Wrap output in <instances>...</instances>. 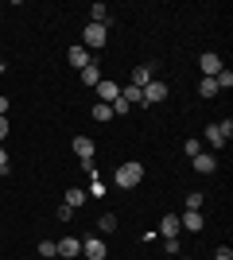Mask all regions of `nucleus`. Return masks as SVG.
<instances>
[{
  "instance_id": "1",
  "label": "nucleus",
  "mask_w": 233,
  "mask_h": 260,
  "mask_svg": "<svg viewBox=\"0 0 233 260\" xmlns=\"http://www.w3.org/2000/svg\"><path fill=\"white\" fill-rule=\"evenodd\" d=\"M140 179H144V163H121L117 167V175H113V183L121 186V190H132V186H140Z\"/></svg>"
},
{
  "instance_id": "2",
  "label": "nucleus",
  "mask_w": 233,
  "mask_h": 260,
  "mask_svg": "<svg viewBox=\"0 0 233 260\" xmlns=\"http://www.w3.org/2000/svg\"><path fill=\"white\" fill-rule=\"evenodd\" d=\"M105 23H86V31H82V47H86V51H101V47H105Z\"/></svg>"
},
{
  "instance_id": "3",
  "label": "nucleus",
  "mask_w": 233,
  "mask_h": 260,
  "mask_svg": "<svg viewBox=\"0 0 233 260\" xmlns=\"http://www.w3.org/2000/svg\"><path fill=\"white\" fill-rule=\"evenodd\" d=\"M82 256L86 260H105V241L101 237H86L82 241Z\"/></svg>"
},
{
  "instance_id": "4",
  "label": "nucleus",
  "mask_w": 233,
  "mask_h": 260,
  "mask_svg": "<svg viewBox=\"0 0 233 260\" xmlns=\"http://www.w3.org/2000/svg\"><path fill=\"white\" fill-rule=\"evenodd\" d=\"M55 252H58V256H66V260H74L78 252H82V241H78V237H62V241H55Z\"/></svg>"
},
{
  "instance_id": "5",
  "label": "nucleus",
  "mask_w": 233,
  "mask_h": 260,
  "mask_svg": "<svg viewBox=\"0 0 233 260\" xmlns=\"http://www.w3.org/2000/svg\"><path fill=\"white\" fill-rule=\"evenodd\" d=\"M66 58H70V66H74V70H86V66L93 62V58H89V51H86L82 43H74V47H70V54H66Z\"/></svg>"
},
{
  "instance_id": "6",
  "label": "nucleus",
  "mask_w": 233,
  "mask_h": 260,
  "mask_svg": "<svg viewBox=\"0 0 233 260\" xmlns=\"http://www.w3.org/2000/svg\"><path fill=\"white\" fill-rule=\"evenodd\" d=\"M140 93H144V105H155V101H163V98H167V86H163V82H148Z\"/></svg>"
},
{
  "instance_id": "7",
  "label": "nucleus",
  "mask_w": 233,
  "mask_h": 260,
  "mask_svg": "<svg viewBox=\"0 0 233 260\" xmlns=\"http://www.w3.org/2000/svg\"><path fill=\"white\" fill-rule=\"evenodd\" d=\"M97 93H101V101H105V105H113V101L121 98V86H117V82H109V78H101V82H97Z\"/></svg>"
},
{
  "instance_id": "8",
  "label": "nucleus",
  "mask_w": 233,
  "mask_h": 260,
  "mask_svg": "<svg viewBox=\"0 0 233 260\" xmlns=\"http://www.w3.org/2000/svg\"><path fill=\"white\" fill-rule=\"evenodd\" d=\"M198 70H202V74H206V78H214V74H218V70H222V58H218V54H214V51H206V54H202V58H198Z\"/></svg>"
},
{
  "instance_id": "9",
  "label": "nucleus",
  "mask_w": 233,
  "mask_h": 260,
  "mask_svg": "<svg viewBox=\"0 0 233 260\" xmlns=\"http://www.w3.org/2000/svg\"><path fill=\"white\" fill-rule=\"evenodd\" d=\"M74 155L82 163H89L93 159V140H89V136H74Z\"/></svg>"
},
{
  "instance_id": "10",
  "label": "nucleus",
  "mask_w": 233,
  "mask_h": 260,
  "mask_svg": "<svg viewBox=\"0 0 233 260\" xmlns=\"http://www.w3.org/2000/svg\"><path fill=\"white\" fill-rule=\"evenodd\" d=\"M194 171H198V175H214V171H218V159H214L210 152H198V155H194Z\"/></svg>"
},
{
  "instance_id": "11",
  "label": "nucleus",
  "mask_w": 233,
  "mask_h": 260,
  "mask_svg": "<svg viewBox=\"0 0 233 260\" xmlns=\"http://www.w3.org/2000/svg\"><path fill=\"white\" fill-rule=\"evenodd\" d=\"M179 229H190V233H198V229H202V214H198V210H187V214H179Z\"/></svg>"
},
{
  "instance_id": "12",
  "label": "nucleus",
  "mask_w": 233,
  "mask_h": 260,
  "mask_svg": "<svg viewBox=\"0 0 233 260\" xmlns=\"http://www.w3.org/2000/svg\"><path fill=\"white\" fill-rule=\"evenodd\" d=\"M148 82H152V66H136V70H132V82H128V86H136V89H144Z\"/></svg>"
},
{
  "instance_id": "13",
  "label": "nucleus",
  "mask_w": 233,
  "mask_h": 260,
  "mask_svg": "<svg viewBox=\"0 0 233 260\" xmlns=\"http://www.w3.org/2000/svg\"><path fill=\"white\" fill-rule=\"evenodd\" d=\"M202 136H206V144H210V148H225L222 132H218V124H206V132H202Z\"/></svg>"
},
{
  "instance_id": "14",
  "label": "nucleus",
  "mask_w": 233,
  "mask_h": 260,
  "mask_svg": "<svg viewBox=\"0 0 233 260\" xmlns=\"http://www.w3.org/2000/svg\"><path fill=\"white\" fill-rule=\"evenodd\" d=\"M82 82H86V86H97V82H101V66H97V62H89L86 70H82Z\"/></svg>"
},
{
  "instance_id": "15",
  "label": "nucleus",
  "mask_w": 233,
  "mask_h": 260,
  "mask_svg": "<svg viewBox=\"0 0 233 260\" xmlns=\"http://www.w3.org/2000/svg\"><path fill=\"white\" fill-rule=\"evenodd\" d=\"M89 16H93V20H89V23H105V27H109V8H105V4H93V8H89Z\"/></svg>"
},
{
  "instance_id": "16",
  "label": "nucleus",
  "mask_w": 233,
  "mask_h": 260,
  "mask_svg": "<svg viewBox=\"0 0 233 260\" xmlns=\"http://www.w3.org/2000/svg\"><path fill=\"white\" fill-rule=\"evenodd\" d=\"M159 229H163V241H167V237H179V217H175V214H167Z\"/></svg>"
},
{
  "instance_id": "17",
  "label": "nucleus",
  "mask_w": 233,
  "mask_h": 260,
  "mask_svg": "<svg viewBox=\"0 0 233 260\" xmlns=\"http://www.w3.org/2000/svg\"><path fill=\"white\" fill-rule=\"evenodd\" d=\"M82 202H86V190H78V186H70V194H66V206H70V210H78Z\"/></svg>"
},
{
  "instance_id": "18",
  "label": "nucleus",
  "mask_w": 233,
  "mask_h": 260,
  "mask_svg": "<svg viewBox=\"0 0 233 260\" xmlns=\"http://www.w3.org/2000/svg\"><path fill=\"white\" fill-rule=\"evenodd\" d=\"M93 120H101V124H105V120H113V109L105 105V101H97V105H93Z\"/></svg>"
},
{
  "instance_id": "19",
  "label": "nucleus",
  "mask_w": 233,
  "mask_h": 260,
  "mask_svg": "<svg viewBox=\"0 0 233 260\" xmlns=\"http://www.w3.org/2000/svg\"><path fill=\"white\" fill-rule=\"evenodd\" d=\"M198 93H202V98H214V93H218V82H214V78H202V82H198Z\"/></svg>"
},
{
  "instance_id": "20",
  "label": "nucleus",
  "mask_w": 233,
  "mask_h": 260,
  "mask_svg": "<svg viewBox=\"0 0 233 260\" xmlns=\"http://www.w3.org/2000/svg\"><path fill=\"white\" fill-rule=\"evenodd\" d=\"M97 229H101V233H113V229H117V214H101Z\"/></svg>"
},
{
  "instance_id": "21",
  "label": "nucleus",
  "mask_w": 233,
  "mask_h": 260,
  "mask_svg": "<svg viewBox=\"0 0 233 260\" xmlns=\"http://www.w3.org/2000/svg\"><path fill=\"white\" fill-rule=\"evenodd\" d=\"M214 82H218V89H229V86H233V74H229V70L222 66V70L214 74Z\"/></svg>"
},
{
  "instance_id": "22",
  "label": "nucleus",
  "mask_w": 233,
  "mask_h": 260,
  "mask_svg": "<svg viewBox=\"0 0 233 260\" xmlns=\"http://www.w3.org/2000/svg\"><path fill=\"white\" fill-rule=\"evenodd\" d=\"M183 152H187V155H190V159H194V155H198V152H202V140H198V136H190V140H187V144H183Z\"/></svg>"
},
{
  "instance_id": "23",
  "label": "nucleus",
  "mask_w": 233,
  "mask_h": 260,
  "mask_svg": "<svg viewBox=\"0 0 233 260\" xmlns=\"http://www.w3.org/2000/svg\"><path fill=\"white\" fill-rule=\"evenodd\" d=\"M183 202H187V210H202V194H198V190H194V194H187Z\"/></svg>"
},
{
  "instance_id": "24",
  "label": "nucleus",
  "mask_w": 233,
  "mask_h": 260,
  "mask_svg": "<svg viewBox=\"0 0 233 260\" xmlns=\"http://www.w3.org/2000/svg\"><path fill=\"white\" fill-rule=\"evenodd\" d=\"M39 256H58V252H55V241H39Z\"/></svg>"
},
{
  "instance_id": "25",
  "label": "nucleus",
  "mask_w": 233,
  "mask_h": 260,
  "mask_svg": "<svg viewBox=\"0 0 233 260\" xmlns=\"http://www.w3.org/2000/svg\"><path fill=\"white\" fill-rule=\"evenodd\" d=\"M218 132H222V140H229V136H233V120H222V124H218Z\"/></svg>"
},
{
  "instance_id": "26",
  "label": "nucleus",
  "mask_w": 233,
  "mask_h": 260,
  "mask_svg": "<svg viewBox=\"0 0 233 260\" xmlns=\"http://www.w3.org/2000/svg\"><path fill=\"white\" fill-rule=\"evenodd\" d=\"M12 167H8V152H4V144H0V175H8Z\"/></svg>"
},
{
  "instance_id": "27",
  "label": "nucleus",
  "mask_w": 233,
  "mask_h": 260,
  "mask_svg": "<svg viewBox=\"0 0 233 260\" xmlns=\"http://www.w3.org/2000/svg\"><path fill=\"white\" fill-rule=\"evenodd\" d=\"M214 260H233V249H229V245H222V249L214 252Z\"/></svg>"
},
{
  "instance_id": "28",
  "label": "nucleus",
  "mask_w": 233,
  "mask_h": 260,
  "mask_svg": "<svg viewBox=\"0 0 233 260\" xmlns=\"http://www.w3.org/2000/svg\"><path fill=\"white\" fill-rule=\"evenodd\" d=\"M70 217H74V210H70L66 202H62V206H58V221H70Z\"/></svg>"
},
{
  "instance_id": "29",
  "label": "nucleus",
  "mask_w": 233,
  "mask_h": 260,
  "mask_svg": "<svg viewBox=\"0 0 233 260\" xmlns=\"http://www.w3.org/2000/svg\"><path fill=\"white\" fill-rule=\"evenodd\" d=\"M8 140V117H0V144Z\"/></svg>"
},
{
  "instance_id": "30",
  "label": "nucleus",
  "mask_w": 233,
  "mask_h": 260,
  "mask_svg": "<svg viewBox=\"0 0 233 260\" xmlns=\"http://www.w3.org/2000/svg\"><path fill=\"white\" fill-rule=\"evenodd\" d=\"M0 117H8V98H0Z\"/></svg>"
}]
</instances>
